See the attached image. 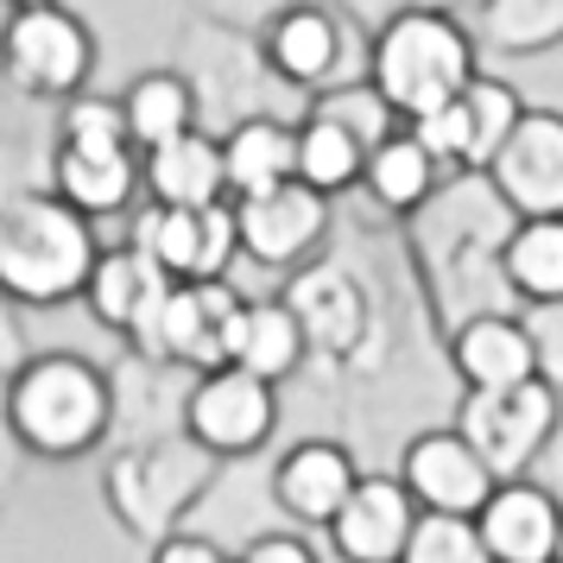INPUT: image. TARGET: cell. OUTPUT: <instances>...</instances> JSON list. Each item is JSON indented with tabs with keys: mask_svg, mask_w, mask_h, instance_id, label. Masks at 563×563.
I'll return each mask as SVG.
<instances>
[{
	"mask_svg": "<svg viewBox=\"0 0 563 563\" xmlns=\"http://www.w3.org/2000/svg\"><path fill=\"white\" fill-rule=\"evenodd\" d=\"M512 222L519 216L494 190L487 172H456L399 229V247H406L411 273H418V291H424V305H431L443 335L462 330L468 317H487V310H519V298L507 285Z\"/></svg>",
	"mask_w": 563,
	"mask_h": 563,
	"instance_id": "obj_1",
	"label": "cell"
},
{
	"mask_svg": "<svg viewBox=\"0 0 563 563\" xmlns=\"http://www.w3.org/2000/svg\"><path fill=\"white\" fill-rule=\"evenodd\" d=\"M7 431L32 462H89L114 437V367L77 349H38L7 374Z\"/></svg>",
	"mask_w": 563,
	"mask_h": 563,
	"instance_id": "obj_2",
	"label": "cell"
},
{
	"mask_svg": "<svg viewBox=\"0 0 563 563\" xmlns=\"http://www.w3.org/2000/svg\"><path fill=\"white\" fill-rule=\"evenodd\" d=\"M102 234L57 190H7L0 197V291L20 310L82 305L96 279Z\"/></svg>",
	"mask_w": 563,
	"mask_h": 563,
	"instance_id": "obj_3",
	"label": "cell"
},
{
	"mask_svg": "<svg viewBox=\"0 0 563 563\" xmlns=\"http://www.w3.org/2000/svg\"><path fill=\"white\" fill-rule=\"evenodd\" d=\"M172 64L197 89V128L216 140H229L234 128H247L260 114H291V121L310 114V96L279 77V64L266 57V38L247 26L184 13L178 38H172Z\"/></svg>",
	"mask_w": 563,
	"mask_h": 563,
	"instance_id": "obj_4",
	"label": "cell"
},
{
	"mask_svg": "<svg viewBox=\"0 0 563 563\" xmlns=\"http://www.w3.org/2000/svg\"><path fill=\"white\" fill-rule=\"evenodd\" d=\"M216 475H222V456L203 450L190 431L114 443V450H102V507L133 544L153 551L197 519Z\"/></svg>",
	"mask_w": 563,
	"mask_h": 563,
	"instance_id": "obj_5",
	"label": "cell"
},
{
	"mask_svg": "<svg viewBox=\"0 0 563 563\" xmlns=\"http://www.w3.org/2000/svg\"><path fill=\"white\" fill-rule=\"evenodd\" d=\"M367 77L386 89V102L406 121L431 114V108L456 102L468 82L482 77V38L475 20H462L456 7H399L374 26V52H367Z\"/></svg>",
	"mask_w": 563,
	"mask_h": 563,
	"instance_id": "obj_6",
	"label": "cell"
},
{
	"mask_svg": "<svg viewBox=\"0 0 563 563\" xmlns=\"http://www.w3.org/2000/svg\"><path fill=\"white\" fill-rule=\"evenodd\" d=\"M0 70H7V89L20 102L64 108L96 77V32L64 0L57 7H13L7 45H0Z\"/></svg>",
	"mask_w": 563,
	"mask_h": 563,
	"instance_id": "obj_7",
	"label": "cell"
},
{
	"mask_svg": "<svg viewBox=\"0 0 563 563\" xmlns=\"http://www.w3.org/2000/svg\"><path fill=\"white\" fill-rule=\"evenodd\" d=\"M475 450L487 456V468L500 482L538 475V456L551 450V437L563 424V393L551 380H526V386H494V393H462L450 411Z\"/></svg>",
	"mask_w": 563,
	"mask_h": 563,
	"instance_id": "obj_8",
	"label": "cell"
},
{
	"mask_svg": "<svg viewBox=\"0 0 563 563\" xmlns=\"http://www.w3.org/2000/svg\"><path fill=\"white\" fill-rule=\"evenodd\" d=\"M260 38H266V57L279 64V77L291 89H305V96H323L335 82L367 77V52H374V26L361 13H349L342 0L291 7Z\"/></svg>",
	"mask_w": 563,
	"mask_h": 563,
	"instance_id": "obj_9",
	"label": "cell"
},
{
	"mask_svg": "<svg viewBox=\"0 0 563 563\" xmlns=\"http://www.w3.org/2000/svg\"><path fill=\"white\" fill-rule=\"evenodd\" d=\"M247 305V291L234 279H178L172 298L158 305V317L133 335L128 349L133 355H153V361H178V367H229V330Z\"/></svg>",
	"mask_w": 563,
	"mask_h": 563,
	"instance_id": "obj_10",
	"label": "cell"
},
{
	"mask_svg": "<svg viewBox=\"0 0 563 563\" xmlns=\"http://www.w3.org/2000/svg\"><path fill=\"white\" fill-rule=\"evenodd\" d=\"M234 222H241V254L273 273H298L330 247L335 234V197L310 190L305 178L260 190V197H234Z\"/></svg>",
	"mask_w": 563,
	"mask_h": 563,
	"instance_id": "obj_11",
	"label": "cell"
},
{
	"mask_svg": "<svg viewBox=\"0 0 563 563\" xmlns=\"http://www.w3.org/2000/svg\"><path fill=\"white\" fill-rule=\"evenodd\" d=\"M133 247L172 273V279H229L241 254V222H234V197L229 203H209V209H172V203H146L133 209Z\"/></svg>",
	"mask_w": 563,
	"mask_h": 563,
	"instance_id": "obj_12",
	"label": "cell"
},
{
	"mask_svg": "<svg viewBox=\"0 0 563 563\" xmlns=\"http://www.w3.org/2000/svg\"><path fill=\"white\" fill-rule=\"evenodd\" d=\"M184 431L197 437L203 450H216L222 462L260 456L273 443V431H279V386L247 374V367H209L190 386Z\"/></svg>",
	"mask_w": 563,
	"mask_h": 563,
	"instance_id": "obj_13",
	"label": "cell"
},
{
	"mask_svg": "<svg viewBox=\"0 0 563 563\" xmlns=\"http://www.w3.org/2000/svg\"><path fill=\"white\" fill-rule=\"evenodd\" d=\"M393 468H399V482L411 487V500L424 512H468L475 519L494 500V487H500V475L487 468V456L450 418H437L418 437H406L393 450Z\"/></svg>",
	"mask_w": 563,
	"mask_h": 563,
	"instance_id": "obj_14",
	"label": "cell"
},
{
	"mask_svg": "<svg viewBox=\"0 0 563 563\" xmlns=\"http://www.w3.org/2000/svg\"><path fill=\"white\" fill-rule=\"evenodd\" d=\"M361 456L355 443H342L330 431H310L298 443H285L279 456H273V500H279L285 526H317V532H330L335 512L349 507V494L361 487Z\"/></svg>",
	"mask_w": 563,
	"mask_h": 563,
	"instance_id": "obj_15",
	"label": "cell"
},
{
	"mask_svg": "<svg viewBox=\"0 0 563 563\" xmlns=\"http://www.w3.org/2000/svg\"><path fill=\"white\" fill-rule=\"evenodd\" d=\"M418 519H424V507L411 500L399 468H367L361 487L349 494V507L335 512L330 551L335 563H399L411 532H418Z\"/></svg>",
	"mask_w": 563,
	"mask_h": 563,
	"instance_id": "obj_16",
	"label": "cell"
},
{
	"mask_svg": "<svg viewBox=\"0 0 563 563\" xmlns=\"http://www.w3.org/2000/svg\"><path fill=\"white\" fill-rule=\"evenodd\" d=\"M52 190L96 222L133 216V203L146 197V153L133 140H57Z\"/></svg>",
	"mask_w": 563,
	"mask_h": 563,
	"instance_id": "obj_17",
	"label": "cell"
},
{
	"mask_svg": "<svg viewBox=\"0 0 563 563\" xmlns=\"http://www.w3.org/2000/svg\"><path fill=\"white\" fill-rule=\"evenodd\" d=\"M494 190L512 203V216H563V114L526 108L507 133L500 158L487 165Z\"/></svg>",
	"mask_w": 563,
	"mask_h": 563,
	"instance_id": "obj_18",
	"label": "cell"
},
{
	"mask_svg": "<svg viewBox=\"0 0 563 563\" xmlns=\"http://www.w3.org/2000/svg\"><path fill=\"white\" fill-rule=\"evenodd\" d=\"M494 563H558L563 558V500L538 475L500 482L494 500L475 512Z\"/></svg>",
	"mask_w": 563,
	"mask_h": 563,
	"instance_id": "obj_19",
	"label": "cell"
},
{
	"mask_svg": "<svg viewBox=\"0 0 563 563\" xmlns=\"http://www.w3.org/2000/svg\"><path fill=\"white\" fill-rule=\"evenodd\" d=\"M190 386L197 367L178 361H153V355H121L114 361V443H146V437H172L184 431V411H190Z\"/></svg>",
	"mask_w": 563,
	"mask_h": 563,
	"instance_id": "obj_20",
	"label": "cell"
},
{
	"mask_svg": "<svg viewBox=\"0 0 563 563\" xmlns=\"http://www.w3.org/2000/svg\"><path fill=\"white\" fill-rule=\"evenodd\" d=\"M172 285H178V279H172V273L146 254V247L121 241V247H102V260H96V279H89V291H82V310H89L108 335L133 342V335L158 317V305L172 298Z\"/></svg>",
	"mask_w": 563,
	"mask_h": 563,
	"instance_id": "obj_21",
	"label": "cell"
},
{
	"mask_svg": "<svg viewBox=\"0 0 563 563\" xmlns=\"http://www.w3.org/2000/svg\"><path fill=\"white\" fill-rule=\"evenodd\" d=\"M443 342H450V367H456L462 393H494V386L538 380V349H532V330H526V310L468 317Z\"/></svg>",
	"mask_w": 563,
	"mask_h": 563,
	"instance_id": "obj_22",
	"label": "cell"
},
{
	"mask_svg": "<svg viewBox=\"0 0 563 563\" xmlns=\"http://www.w3.org/2000/svg\"><path fill=\"white\" fill-rule=\"evenodd\" d=\"M310 361V335L285 298H247L229 330V367H247L260 380L291 386Z\"/></svg>",
	"mask_w": 563,
	"mask_h": 563,
	"instance_id": "obj_23",
	"label": "cell"
},
{
	"mask_svg": "<svg viewBox=\"0 0 563 563\" xmlns=\"http://www.w3.org/2000/svg\"><path fill=\"white\" fill-rule=\"evenodd\" d=\"M443 178H450V172H443V165L424 153V140H418V133H411V121H406V128L393 133L386 146H374V153H367V172H361V197L380 209V222L406 229L411 216L431 203L437 190H443Z\"/></svg>",
	"mask_w": 563,
	"mask_h": 563,
	"instance_id": "obj_24",
	"label": "cell"
},
{
	"mask_svg": "<svg viewBox=\"0 0 563 563\" xmlns=\"http://www.w3.org/2000/svg\"><path fill=\"white\" fill-rule=\"evenodd\" d=\"M146 197L172 209H209V203H229V153L216 133H184L172 146H153L146 153Z\"/></svg>",
	"mask_w": 563,
	"mask_h": 563,
	"instance_id": "obj_25",
	"label": "cell"
},
{
	"mask_svg": "<svg viewBox=\"0 0 563 563\" xmlns=\"http://www.w3.org/2000/svg\"><path fill=\"white\" fill-rule=\"evenodd\" d=\"M298 128L305 121H291V114H260V121H247L222 140L234 197H260V190H279V184L298 178V158H305Z\"/></svg>",
	"mask_w": 563,
	"mask_h": 563,
	"instance_id": "obj_26",
	"label": "cell"
},
{
	"mask_svg": "<svg viewBox=\"0 0 563 563\" xmlns=\"http://www.w3.org/2000/svg\"><path fill=\"white\" fill-rule=\"evenodd\" d=\"M121 108H128V133L140 153L153 146H172L184 133H197V89L178 64H158V70H140V77L121 89Z\"/></svg>",
	"mask_w": 563,
	"mask_h": 563,
	"instance_id": "obj_27",
	"label": "cell"
},
{
	"mask_svg": "<svg viewBox=\"0 0 563 563\" xmlns=\"http://www.w3.org/2000/svg\"><path fill=\"white\" fill-rule=\"evenodd\" d=\"M475 38L494 57H544L563 45V0H482Z\"/></svg>",
	"mask_w": 563,
	"mask_h": 563,
	"instance_id": "obj_28",
	"label": "cell"
},
{
	"mask_svg": "<svg viewBox=\"0 0 563 563\" xmlns=\"http://www.w3.org/2000/svg\"><path fill=\"white\" fill-rule=\"evenodd\" d=\"M507 285L519 310L563 298V216H519L507 234Z\"/></svg>",
	"mask_w": 563,
	"mask_h": 563,
	"instance_id": "obj_29",
	"label": "cell"
},
{
	"mask_svg": "<svg viewBox=\"0 0 563 563\" xmlns=\"http://www.w3.org/2000/svg\"><path fill=\"white\" fill-rule=\"evenodd\" d=\"M298 140H305L298 178H305L310 190H323V197L361 190V172H367V146H361V140H355L349 128H335L330 114H317V108H310L305 128H298Z\"/></svg>",
	"mask_w": 563,
	"mask_h": 563,
	"instance_id": "obj_30",
	"label": "cell"
},
{
	"mask_svg": "<svg viewBox=\"0 0 563 563\" xmlns=\"http://www.w3.org/2000/svg\"><path fill=\"white\" fill-rule=\"evenodd\" d=\"M526 108H532V102H526L507 77H487V70L462 89V121H468V172H487V165L500 158L507 133L519 128V114H526Z\"/></svg>",
	"mask_w": 563,
	"mask_h": 563,
	"instance_id": "obj_31",
	"label": "cell"
},
{
	"mask_svg": "<svg viewBox=\"0 0 563 563\" xmlns=\"http://www.w3.org/2000/svg\"><path fill=\"white\" fill-rule=\"evenodd\" d=\"M310 108L317 114H330L335 128H349L374 153V146H386L393 133L406 128V114L386 102V89L374 77H355V82H335V89H323V96H310Z\"/></svg>",
	"mask_w": 563,
	"mask_h": 563,
	"instance_id": "obj_32",
	"label": "cell"
},
{
	"mask_svg": "<svg viewBox=\"0 0 563 563\" xmlns=\"http://www.w3.org/2000/svg\"><path fill=\"white\" fill-rule=\"evenodd\" d=\"M399 563H494V558H487V538L468 512H424Z\"/></svg>",
	"mask_w": 563,
	"mask_h": 563,
	"instance_id": "obj_33",
	"label": "cell"
},
{
	"mask_svg": "<svg viewBox=\"0 0 563 563\" xmlns=\"http://www.w3.org/2000/svg\"><path fill=\"white\" fill-rule=\"evenodd\" d=\"M526 330H532V349H538V380H551L563 393V298L526 305Z\"/></svg>",
	"mask_w": 563,
	"mask_h": 563,
	"instance_id": "obj_34",
	"label": "cell"
},
{
	"mask_svg": "<svg viewBox=\"0 0 563 563\" xmlns=\"http://www.w3.org/2000/svg\"><path fill=\"white\" fill-rule=\"evenodd\" d=\"M190 13H203V20H222V26H247V32H266L279 13L291 7H310V0H184Z\"/></svg>",
	"mask_w": 563,
	"mask_h": 563,
	"instance_id": "obj_35",
	"label": "cell"
},
{
	"mask_svg": "<svg viewBox=\"0 0 563 563\" xmlns=\"http://www.w3.org/2000/svg\"><path fill=\"white\" fill-rule=\"evenodd\" d=\"M234 563H323V558H317V544L305 538V526H273V532H260Z\"/></svg>",
	"mask_w": 563,
	"mask_h": 563,
	"instance_id": "obj_36",
	"label": "cell"
},
{
	"mask_svg": "<svg viewBox=\"0 0 563 563\" xmlns=\"http://www.w3.org/2000/svg\"><path fill=\"white\" fill-rule=\"evenodd\" d=\"M146 563H234V551L184 526V532H172L165 544H153V551H146Z\"/></svg>",
	"mask_w": 563,
	"mask_h": 563,
	"instance_id": "obj_37",
	"label": "cell"
},
{
	"mask_svg": "<svg viewBox=\"0 0 563 563\" xmlns=\"http://www.w3.org/2000/svg\"><path fill=\"white\" fill-rule=\"evenodd\" d=\"M26 361H32V349H26V330H20V305H7L0 310V367L20 374Z\"/></svg>",
	"mask_w": 563,
	"mask_h": 563,
	"instance_id": "obj_38",
	"label": "cell"
},
{
	"mask_svg": "<svg viewBox=\"0 0 563 563\" xmlns=\"http://www.w3.org/2000/svg\"><path fill=\"white\" fill-rule=\"evenodd\" d=\"M349 13H361L367 26H380L386 13H399V7H418V0H342ZM437 7H482V0H437Z\"/></svg>",
	"mask_w": 563,
	"mask_h": 563,
	"instance_id": "obj_39",
	"label": "cell"
},
{
	"mask_svg": "<svg viewBox=\"0 0 563 563\" xmlns=\"http://www.w3.org/2000/svg\"><path fill=\"white\" fill-rule=\"evenodd\" d=\"M538 482H544V487L563 500V424H558V437H551V450L538 456Z\"/></svg>",
	"mask_w": 563,
	"mask_h": 563,
	"instance_id": "obj_40",
	"label": "cell"
},
{
	"mask_svg": "<svg viewBox=\"0 0 563 563\" xmlns=\"http://www.w3.org/2000/svg\"><path fill=\"white\" fill-rule=\"evenodd\" d=\"M7 7H57V0H7Z\"/></svg>",
	"mask_w": 563,
	"mask_h": 563,
	"instance_id": "obj_41",
	"label": "cell"
},
{
	"mask_svg": "<svg viewBox=\"0 0 563 563\" xmlns=\"http://www.w3.org/2000/svg\"><path fill=\"white\" fill-rule=\"evenodd\" d=\"M558 563H563V558H558Z\"/></svg>",
	"mask_w": 563,
	"mask_h": 563,
	"instance_id": "obj_42",
	"label": "cell"
}]
</instances>
